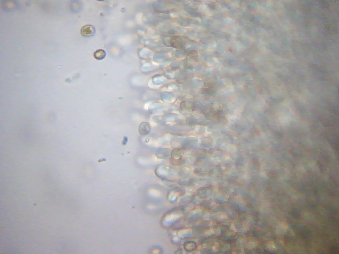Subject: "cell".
I'll return each mask as SVG.
<instances>
[{
	"label": "cell",
	"instance_id": "6da1fadb",
	"mask_svg": "<svg viewBox=\"0 0 339 254\" xmlns=\"http://www.w3.org/2000/svg\"><path fill=\"white\" fill-rule=\"evenodd\" d=\"M96 29L94 26L91 25H86L84 26L81 28V35L85 37H91L95 35Z\"/></svg>",
	"mask_w": 339,
	"mask_h": 254
},
{
	"label": "cell",
	"instance_id": "7a4b0ae2",
	"mask_svg": "<svg viewBox=\"0 0 339 254\" xmlns=\"http://www.w3.org/2000/svg\"><path fill=\"white\" fill-rule=\"evenodd\" d=\"M93 55L95 58L97 60H103L106 57V52L103 49H98L94 52Z\"/></svg>",
	"mask_w": 339,
	"mask_h": 254
},
{
	"label": "cell",
	"instance_id": "3957f363",
	"mask_svg": "<svg viewBox=\"0 0 339 254\" xmlns=\"http://www.w3.org/2000/svg\"><path fill=\"white\" fill-rule=\"evenodd\" d=\"M128 142V138L127 137H124L123 138V140L122 141V144L123 145H127Z\"/></svg>",
	"mask_w": 339,
	"mask_h": 254
}]
</instances>
